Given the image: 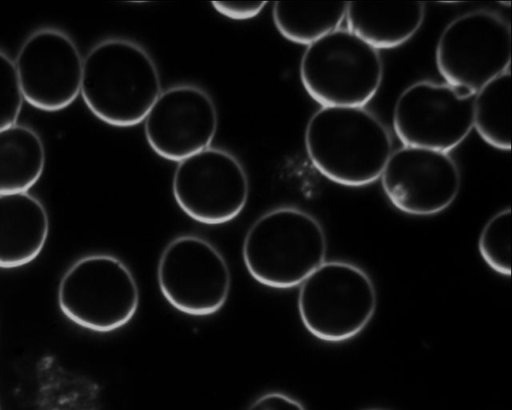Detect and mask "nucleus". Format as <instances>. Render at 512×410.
<instances>
[{
    "label": "nucleus",
    "mask_w": 512,
    "mask_h": 410,
    "mask_svg": "<svg viewBox=\"0 0 512 410\" xmlns=\"http://www.w3.org/2000/svg\"><path fill=\"white\" fill-rule=\"evenodd\" d=\"M304 144L320 174L349 187L380 178L392 152L387 128L363 107H321L306 125Z\"/></svg>",
    "instance_id": "nucleus-2"
},
{
    "label": "nucleus",
    "mask_w": 512,
    "mask_h": 410,
    "mask_svg": "<svg viewBox=\"0 0 512 410\" xmlns=\"http://www.w3.org/2000/svg\"><path fill=\"white\" fill-rule=\"evenodd\" d=\"M474 98L446 83L415 82L396 100L394 132L404 146L448 153L473 128Z\"/></svg>",
    "instance_id": "nucleus-10"
},
{
    "label": "nucleus",
    "mask_w": 512,
    "mask_h": 410,
    "mask_svg": "<svg viewBox=\"0 0 512 410\" xmlns=\"http://www.w3.org/2000/svg\"><path fill=\"white\" fill-rule=\"evenodd\" d=\"M327 237L310 213L291 206L272 209L248 229L244 265L258 283L275 289L299 286L326 260Z\"/></svg>",
    "instance_id": "nucleus-3"
},
{
    "label": "nucleus",
    "mask_w": 512,
    "mask_h": 410,
    "mask_svg": "<svg viewBox=\"0 0 512 410\" xmlns=\"http://www.w3.org/2000/svg\"><path fill=\"white\" fill-rule=\"evenodd\" d=\"M48 235V213L36 197L27 192L0 195V268L34 261Z\"/></svg>",
    "instance_id": "nucleus-14"
},
{
    "label": "nucleus",
    "mask_w": 512,
    "mask_h": 410,
    "mask_svg": "<svg viewBox=\"0 0 512 410\" xmlns=\"http://www.w3.org/2000/svg\"><path fill=\"white\" fill-rule=\"evenodd\" d=\"M511 73L496 77L476 94L473 104V128L491 147L511 148Z\"/></svg>",
    "instance_id": "nucleus-18"
},
{
    "label": "nucleus",
    "mask_w": 512,
    "mask_h": 410,
    "mask_svg": "<svg viewBox=\"0 0 512 410\" xmlns=\"http://www.w3.org/2000/svg\"><path fill=\"white\" fill-rule=\"evenodd\" d=\"M143 122L146 141L155 154L180 162L210 147L218 114L204 89L178 84L161 91Z\"/></svg>",
    "instance_id": "nucleus-13"
},
{
    "label": "nucleus",
    "mask_w": 512,
    "mask_h": 410,
    "mask_svg": "<svg viewBox=\"0 0 512 410\" xmlns=\"http://www.w3.org/2000/svg\"><path fill=\"white\" fill-rule=\"evenodd\" d=\"M139 298L131 270L109 254H91L75 261L62 276L57 292L60 310L70 321L100 333L131 321Z\"/></svg>",
    "instance_id": "nucleus-6"
},
{
    "label": "nucleus",
    "mask_w": 512,
    "mask_h": 410,
    "mask_svg": "<svg viewBox=\"0 0 512 410\" xmlns=\"http://www.w3.org/2000/svg\"><path fill=\"white\" fill-rule=\"evenodd\" d=\"M347 2H275L272 17L286 40L309 46L339 28L345 19Z\"/></svg>",
    "instance_id": "nucleus-17"
},
{
    "label": "nucleus",
    "mask_w": 512,
    "mask_h": 410,
    "mask_svg": "<svg viewBox=\"0 0 512 410\" xmlns=\"http://www.w3.org/2000/svg\"><path fill=\"white\" fill-rule=\"evenodd\" d=\"M299 75L307 94L322 107H363L381 85L383 62L378 50L338 28L307 46Z\"/></svg>",
    "instance_id": "nucleus-5"
},
{
    "label": "nucleus",
    "mask_w": 512,
    "mask_h": 410,
    "mask_svg": "<svg viewBox=\"0 0 512 410\" xmlns=\"http://www.w3.org/2000/svg\"><path fill=\"white\" fill-rule=\"evenodd\" d=\"M511 210L503 209L484 225L478 250L485 263L496 273L511 275Z\"/></svg>",
    "instance_id": "nucleus-19"
},
{
    "label": "nucleus",
    "mask_w": 512,
    "mask_h": 410,
    "mask_svg": "<svg viewBox=\"0 0 512 410\" xmlns=\"http://www.w3.org/2000/svg\"><path fill=\"white\" fill-rule=\"evenodd\" d=\"M23 100L14 61L0 51V130L16 124Z\"/></svg>",
    "instance_id": "nucleus-20"
},
{
    "label": "nucleus",
    "mask_w": 512,
    "mask_h": 410,
    "mask_svg": "<svg viewBox=\"0 0 512 410\" xmlns=\"http://www.w3.org/2000/svg\"><path fill=\"white\" fill-rule=\"evenodd\" d=\"M425 17L422 2H347V29L376 50L408 42Z\"/></svg>",
    "instance_id": "nucleus-15"
},
{
    "label": "nucleus",
    "mask_w": 512,
    "mask_h": 410,
    "mask_svg": "<svg viewBox=\"0 0 512 410\" xmlns=\"http://www.w3.org/2000/svg\"><path fill=\"white\" fill-rule=\"evenodd\" d=\"M435 63L446 84L476 94L510 70V25L484 10L456 17L439 37Z\"/></svg>",
    "instance_id": "nucleus-7"
},
{
    "label": "nucleus",
    "mask_w": 512,
    "mask_h": 410,
    "mask_svg": "<svg viewBox=\"0 0 512 410\" xmlns=\"http://www.w3.org/2000/svg\"><path fill=\"white\" fill-rule=\"evenodd\" d=\"M380 178L389 202L413 216L444 211L461 185L459 168L448 153L410 146L391 153Z\"/></svg>",
    "instance_id": "nucleus-12"
},
{
    "label": "nucleus",
    "mask_w": 512,
    "mask_h": 410,
    "mask_svg": "<svg viewBox=\"0 0 512 410\" xmlns=\"http://www.w3.org/2000/svg\"><path fill=\"white\" fill-rule=\"evenodd\" d=\"M14 64L23 99L34 108L59 111L80 94L83 59L75 42L60 30L33 32Z\"/></svg>",
    "instance_id": "nucleus-11"
},
{
    "label": "nucleus",
    "mask_w": 512,
    "mask_h": 410,
    "mask_svg": "<svg viewBox=\"0 0 512 410\" xmlns=\"http://www.w3.org/2000/svg\"><path fill=\"white\" fill-rule=\"evenodd\" d=\"M157 282L165 300L191 316H208L226 303L231 287L228 263L208 240L181 235L162 251Z\"/></svg>",
    "instance_id": "nucleus-8"
},
{
    "label": "nucleus",
    "mask_w": 512,
    "mask_h": 410,
    "mask_svg": "<svg viewBox=\"0 0 512 410\" xmlns=\"http://www.w3.org/2000/svg\"><path fill=\"white\" fill-rule=\"evenodd\" d=\"M45 160L35 130L21 124L0 130V195L27 192L40 179Z\"/></svg>",
    "instance_id": "nucleus-16"
},
{
    "label": "nucleus",
    "mask_w": 512,
    "mask_h": 410,
    "mask_svg": "<svg viewBox=\"0 0 512 410\" xmlns=\"http://www.w3.org/2000/svg\"><path fill=\"white\" fill-rule=\"evenodd\" d=\"M247 410H306V408L294 397L274 391L259 396Z\"/></svg>",
    "instance_id": "nucleus-22"
},
{
    "label": "nucleus",
    "mask_w": 512,
    "mask_h": 410,
    "mask_svg": "<svg viewBox=\"0 0 512 410\" xmlns=\"http://www.w3.org/2000/svg\"><path fill=\"white\" fill-rule=\"evenodd\" d=\"M212 7L221 15L232 20H248L259 15L267 5L266 1H213Z\"/></svg>",
    "instance_id": "nucleus-21"
},
{
    "label": "nucleus",
    "mask_w": 512,
    "mask_h": 410,
    "mask_svg": "<svg viewBox=\"0 0 512 410\" xmlns=\"http://www.w3.org/2000/svg\"><path fill=\"white\" fill-rule=\"evenodd\" d=\"M172 193L188 217L201 224L220 225L235 219L245 208L249 181L232 153L210 146L178 162Z\"/></svg>",
    "instance_id": "nucleus-9"
},
{
    "label": "nucleus",
    "mask_w": 512,
    "mask_h": 410,
    "mask_svg": "<svg viewBox=\"0 0 512 410\" xmlns=\"http://www.w3.org/2000/svg\"><path fill=\"white\" fill-rule=\"evenodd\" d=\"M161 93L158 68L136 42L109 38L83 59L80 94L90 112L120 128L138 125Z\"/></svg>",
    "instance_id": "nucleus-1"
},
{
    "label": "nucleus",
    "mask_w": 512,
    "mask_h": 410,
    "mask_svg": "<svg viewBox=\"0 0 512 410\" xmlns=\"http://www.w3.org/2000/svg\"><path fill=\"white\" fill-rule=\"evenodd\" d=\"M363 410H387V409H383V408H367V409H363Z\"/></svg>",
    "instance_id": "nucleus-23"
},
{
    "label": "nucleus",
    "mask_w": 512,
    "mask_h": 410,
    "mask_svg": "<svg viewBox=\"0 0 512 410\" xmlns=\"http://www.w3.org/2000/svg\"><path fill=\"white\" fill-rule=\"evenodd\" d=\"M297 308L312 336L339 343L354 338L370 323L377 291L361 267L342 260L325 261L300 284Z\"/></svg>",
    "instance_id": "nucleus-4"
}]
</instances>
